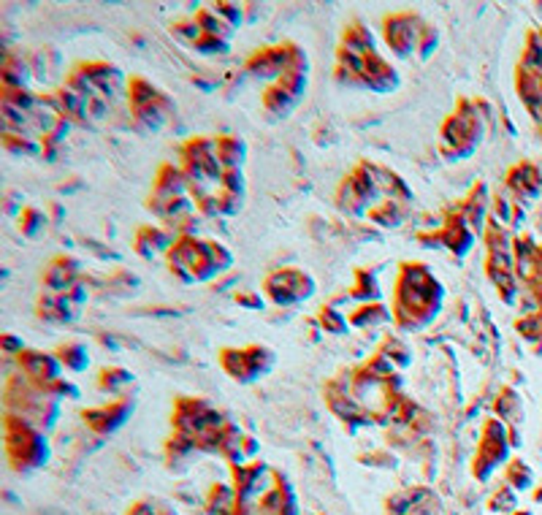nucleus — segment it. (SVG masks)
<instances>
[{
  "mask_svg": "<svg viewBox=\"0 0 542 515\" xmlns=\"http://www.w3.org/2000/svg\"><path fill=\"white\" fill-rule=\"evenodd\" d=\"M445 290L423 263H404L396 285L393 320L401 331H420L442 309Z\"/></svg>",
  "mask_w": 542,
  "mask_h": 515,
  "instance_id": "nucleus-1",
  "label": "nucleus"
},
{
  "mask_svg": "<svg viewBox=\"0 0 542 515\" xmlns=\"http://www.w3.org/2000/svg\"><path fill=\"white\" fill-rule=\"evenodd\" d=\"M482 130H485V114H482V103L480 100H469L461 98L455 111L450 114L440 133V150L447 161H464L469 158L482 141Z\"/></svg>",
  "mask_w": 542,
  "mask_h": 515,
  "instance_id": "nucleus-2",
  "label": "nucleus"
},
{
  "mask_svg": "<svg viewBox=\"0 0 542 515\" xmlns=\"http://www.w3.org/2000/svg\"><path fill=\"white\" fill-rule=\"evenodd\" d=\"M6 448L17 467H41L49 458L46 437L22 415L6 413Z\"/></svg>",
  "mask_w": 542,
  "mask_h": 515,
  "instance_id": "nucleus-3",
  "label": "nucleus"
},
{
  "mask_svg": "<svg viewBox=\"0 0 542 515\" xmlns=\"http://www.w3.org/2000/svg\"><path fill=\"white\" fill-rule=\"evenodd\" d=\"M128 100H130V111L138 123H144L147 128H160L171 114H174V106L171 100L163 96L160 90H155L150 82L144 79H130L128 84Z\"/></svg>",
  "mask_w": 542,
  "mask_h": 515,
  "instance_id": "nucleus-4",
  "label": "nucleus"
},
{
  "mask_svg": "<svg viewBox=\"0 0 542 515\" xmlns=\"http://www.w3.org/2000/svg\"><path fill=\"white\" fill-rule=\"evenodd\" d=\"M266 296L280 307H296L315 296V280L301 269H280L263 280Z\"/></svg>",
  "mask_w": 542,
  "mask_h": 515,
  "instance_id": "nucleus-5",
  "label": "nucleus"
},
{
  "mask_svg": "<svg viewBox=\"0 0 542 515\" xmlns=\"http://www.w3.org/2000/svg\"><path fill=\"white\" fill-rule=\"evenodd\" d=\"M383 28H385V44H388V49L396 57L417 55L420 38H423V30H426V22L417 14H407L404 11V14L385 17Z\"/></svg>",
  "mask_w": 542,
  "mask_h": 515,
  "instance_id": "nucleus-6",
  "label": "nucleus"
},
{
  "mask_svg": "<svg viewBox=\"0 0 542 515\" xmlns=\"http://www.w3.org/2000/svg\"><path fill=\"white\" fill-rule=\"evenodd\" d=\"M220 363L223 369L239 383H255L260 374H266L274 363V353L266 347H244V350H223L220 353Z\"/></svg>",
  "mask_w": 542,
  "mask_h": 515,
  "instance_id": "nucleus-7",
  "label": "nucleus"
},
{
  "mask_svg": "<svg viewBox=\"0 0 542 515\" xmlns=\"http://www.w3.org/2000/svg\"><path fill=\"white\" fill-rule=\"evenodd\" d=\"M507 455V442H505V426L499 420H485L482 428V442H480L478 458H475V475L480 480L488 478L491 467H496L499 461H505Z\"/></svg>",
  "mask_w": 542,
  "mask_h": 515,
  "instance_id": "nucleus-8",
  "label": "nucleus"
},
{
  "mask_svg": "<svg viewBox=\"0 0 542 515\" xmlns=\"http://www.w3.org/2000/svg\"><path fill=\"white\" fill-rule=\"evenodd\" d=\"M293 60V44H280V46H266L255 52L247 60V73H253L255 79H266V82H277Z\"/></svg>",
  "mask_w": 542,
  "mask_h": 515,
  "instance_id": "nucleus-9",
  "label": "nucleus"
},
{
  "mask_svg": "<svg viewBox=\"0 0 542 515\" xmlns=\"http://www.w3.org/2000/svg\"><path fill=\"white\" fill-rule=\"evenodd\" d=\"M17 363H19V372L35 383V386H49L60 377V358L52 353H41V350H25V353L17 355Z\"/></svg>",
  "mask_w": 542,
  "mask_h": 515,
  "instance_id": "nucleus-10",
  "label": "nucleus"
},
{
  "mask_svg": "<svg viewBox=\"0 0 542 515\" xmlns=\"http://www.w3.org/2000/svg\"><path fill=\"white\" fill-rule=\"evenodd\" d=\"M133 415V401L130 399H120V401H111V404H103V407H93V410H84L82 418L84 423L98 431V434H111L117 431L120 426H125V420Z\"/></svg>",
  "mask_w": 542,
  "mask_h": 515,
  "instance_id": "nucleus-11",
  "label": "nucleus"
},
{
  "mask_svg": "<svg viewBox=\"0 0 542 515\" xmlns=\"http://www.w3.org/2000/svg\"><path fill=\"white\" fill-rule=\"evenodd\" d=\"M442 244L453 255H467L475 244V231L467 226L464 215H461V206H455V212H447L445 223H442Z\"/></svg>",
  "mask_w": 542,
  "mask_h": 515,
  "instance_id": "nucleus-12",
  "label": "nucleus"
},
{
  "mask_svg": "<svg viewBox=\"0 0 542 515\" xmlns=\"http://www.w3.org/2000/svg\"><path fill=\"white\" fill-rule=\"evenodd\" d=\"M84 71V76L93 82V87L98 90V96H103L106 100H114L120 96L123 84H125V76L117 65L111 63H82L79 65Z\"/></svg>",
  "mask_w": 542,
  "mask_h": 515,
  "instance_id": "nucleus-13",
  "label": "nucleus"
},
{
  "mask_svg": "<svg viewBox=\"0 0 542 515\" xmlns=\"http://www.w3.org/2000/svg\"><path fill=\"white\" fill-rule=\"evenodd\" d=\"M79 280V263L68 255L55 258L44 271V288L52 293H68Z\"/></svg>",
  "mask_w": 542,
  "mask_h": 515,
  "instance_id": "nucleus-14",
  "label": "nucleus"
},
{
  "mask_svg": "<svg viewBox=\"0 0 542 515\" xmlns=\"http://www.w3.org/2000/svg\"><path fill=\"white\" fill-rule=\"evenodd\" d=\"M363 84L374 93H390L399 87V73L390 68V63H385L377 52L366 55V73H363Z\"/></svg>",
  "mask_w": 542,
  "mask_h": 515,
  "instance_id": "nucleus-15",
  "label": "nucleus"
},
{
  "mask_svg": "<svg viewBox=\"0 0 542 515\" xmlns=\"http://www.w3.org/2000/svg\"><path fill=\"white\" fill-rule=\"evenodd\" d=\"M461 215L467 220V226L475 231V236H482L485 233V226H488V190L485 185L478 182L475 190L467 195V201L461 204Z\"/></svg>",
  "mask_w": 542,
  "mask_h": 515,
  "instance_id": "nucleus-16",
  "label": "nucleus"
},
{
  "mask_svg": "<svg viewBox=\"0 0 542 515\" xmlns=\"http://www.w3.org/2000/svg\"><path fill=\"white\" fill-rule=\"evenodd\" d=\"M190 195V179L182 171V165H163L155 179V193L152 198H179Z\"/></svg>",
  "mask_w": 542,
  "mask_h": 515,
  "instance_id": "nucleus-17",
  "label": "nucleus"
},
{
  "mask_svg": "<svg viewBox=\"0 0 542 515\" xmlns=\"http://www.w3.org/2000/svg\"><path fill=\"white\" fill-rule=\"evenodd\" d=\"M174 242H177V236H171L168 231H163V228H138V233H136V250H138V255L141 258H152L158 255V253H168L171 247H174Z\"/></svg>",
  "mask_w": 542,
  "mask_h": 515,
  "instance_id": "nucleus-18",
  "label": "nucleus"
},
{
  "mask_svg": "<svg viewBox=\"0 0 542 515\" xmlns=\"http://www.w3.org/2000/svg\"><path fill=\"white\" fill-rule=\"evenodd\" d=\"M0 76H3V90H28V84H30V79L35 76V71L22 57L6 55L3 57V68H0Z\"/></svg>",
  "mask_w": 542,
  "mask_h": 515,
  "instance_id": "nucleus-19",
  "label": "nucleus"
},
{
  "mask_svg": "<svg viewBox=\"0 0 542 515\" xmlns=\"http://www.w3.org/2000/svg\"><path fill=\"white\" fill-rule=\"evenodd\" d=\"M298 106V100L293 96H287L280 84H271L266 93H263V111L271 123H280V120H287L290 111Z\"/></svg>",
  "mask_w": 542,
  "mask_h": 515,
  "instance_id": "nucleus-20",
  "label": "nucleus"
},
{
  "mask_svg": "<svg viewBox=\"0 0 542 515\" xmlns=\"http://www.w3.org/2000/svg\"><path fill=\"white\" fill-rule=\"evenodd\" d=\"M366 217L380 228H399L401 223H404V217H407V206H404V204H399V201L383 198L380 204H374V206L369 209V215H366Z\"/></svg>",
  "mask_w": 542,
  "mask_h": 515,
  "instance_id": "nucleus-21",
  "label": "nucleus"
},
{
  "mask_svg": "<svg viewBox=\"0 0 542 515\" xmlns=\"http://www.w3.org/2000/svg\"><path fill=\"white\" fill-rule=\"evenodd\" d=\"M390 320H393V312L385 304H380V301L363 304V307H358L350 315V325H358V328H374V325H385Z\"/></svg>",
  "mask_w": 542,
  "mask_h": 515,
  "instance_id": "nucleus-22",
  "label": "nucleus"
},
{
  "mask_svg": "<svg viewBox=\"0 0 542 515\" xmlns=\"http://www.w3.org/2000/svg\"><path fill=\"white\" fill-rule=\"evenodd\" d=\"M217 158L225 165V171L242 168V163L247 158V147L239 136H220L217 138Z\"/></svg>",
  "mask_w": 542,
  "mask_h": 515,
  "instance_id": "nucleus-23",
  "label": "nucleus"
},
{
  "mask_svg": "<svg viewBox=\"0 0 542 515\" xmlns=\"http://www.w3.org/2000/svg\"><path fill=\"white\" fill-rule=\"evenodd\" d=\"M537 185H540V179H537V171L532 168V163L515 165L510 171V177H507V188L515 195H534L537 193Z\"/></svg>",
  "mask_w": 542,
  "mask_h": 515,
  "instance_id": "nucleus-24",
  "label": "nucleus"
},
{
  "mask_svg": "<svg viewBox=\"0 0 542 515\" xmlns=\"http://www.w3.org/2000/svg\"><path fill=\"white\" fill-rule=\"evenodd\" d=\"M339 46H345L350 52H358V55H369V52H374V38H372V30L363 22H352L350 28L345 30V38H342Z\"/></svg>",
  "mask_w": 542,
  "mask_h": 515,
  "instance_id": "nucleus-25",
  "label": "nucleus"
},
{
  "mask_svg": "<svg viewBox=\"0 0 542 515\" xmlns=\"http://www.w3.org/2000/svg\"><path fill=\"white\" fill-rule=\"evenodd\" d=\"M98 386L103 390H109V393H114V396H120V393H128L133 388V374L125 372V369H120V366H109V369L100 372Z\"/></svg>",
  "mask_w": 542,
  "mask_h": 515,
  "instance_id": "nucleus-26",
  "label": "nucleus"
},
{
  "mask_svg": "<svg viewBox=\"0 0 542 515\" xmlns=\"http://www.w3.org/2000/svg\"><path fill=\"white\" fill-rule=\"evenodd\" d=\"M55 355L60 358V363H63L65 369H71V372H84L90 366V353L79 342H65Z\"/></svg>",
  "mask_w": 542,
  "mask_h": 515,
  "instance_id": "nucleus-27",
  "label": "nucleus"
},
{
  "mask_svg": "<svg viewBox=\"0 0 542 515\" xmlns=\"http://www.w3.org/2000/svg\"><path fill=\"white\" fill-rule=\"evenodd\" d=\"M195 22H198V28L204 30V35H220L225 41L233 35V28L225 22L220 14H215L212 8H201V11L195 14Z\"/></svg>",
  "mask_w": 542,
  "mask_h": 515,
  "instance_id": "nucleus-28",
  "label": "nucleus"
},
{
  "mask_svg": "<svg viewBox=\"0 0 542 515\" xmlns=\"http://www.w3.org/2000/svg\"><path fill=\"white\" fill-rule=\"evenodd\" d=\"M320 328H323L325 334H331V336H345V334L350 331V318L342 315L339 307L328 304V307L320 309Z\"/></svg>",
  "mask_w": 542,
  "mask_h": 515,
  "instance_id": "nucleus-29",
  "label": "nucleus"
},
{
  "mask_svg": "<svg viewBox=\"0 0 542 515\" xmlns=\"http://www.w3.org/2000/svg\"><path fill=\"white\" fill-rule=\"evenodd\" d=\"M3 141H6V150L8 152L25 155V158H33V155H41L44 152L41 138H33V136H25V133H3Z\"/></svg>",
  "mask_w": 542,
  "mask_h": 515,
  "instance_id": "nucleus-30",
  "label": "nucleus"
},
{
  "mask_svg": "<svg viewBox=\"0 0 542 515\" xmlns=\"http://www.w3.org/2000/svg\"><path fill=\"white\" fill-rule=\"evenodd\" d=\"M307 73H309V68H287L285 73H282L274 84H280L287 96H293L296 100H301L304 93H307Z\"/></svg>",
  "mask_w": 542,
  "mask_h": 515,
  "instance_id": "nucleus-31",
  "label": "nucleus"
},
{
  "mask_svg": "<svg viewBox=\"0 0 542 515\" xmlns=\"http://www.w3.org/2000/svg\"><path fill=\"white\" fill-rule=\"evenodd\" d=\"M355 288L350 290V298H358V301H366V304H374L380 301V285H377V277L372 271H358L355 274Z\"/></svg>",
  "mask_w": 542,
  "mask_h": 515,
  "instance_id": "nucleus-32",
  "label": "nucleus"
},
{
  "mask_svg": "<svg viewBox=\"0 0 542 515\" xmlns=\"http://www.w3.org/2000/svg\"><path fill=\"white\" fill-rule=\"evenodd\" d=\"M380 353H383L393 366H399V369L410 366V361H413V353H410L407 342H401V339H385V345L380 347Z\"/></svg>",
  "mask_w": 542,
  "mask_h": 515,
  "instance_id": "nucleus-33",
  "label": "nucleus"
},
{
  "mask_svg": "<svg viewBox=\"0 0 542 515\" xmlns=\"http://www.w3.org/2000/svg\"><path fill=\"white\" fill-rule=\"evenodd\" d=\"M19 228H22L25 236H38V233L46 228L44 212H38V209H25V212L19 215Z\"/></svg>",
  "mask_w": 542,
  "mask_h": 515,
  "instance_id": "nucleus-34",
  "label": "nucleus"
},
{
  "mask_svg": "<svg viewBox=\"0 0 542 515\" xmlns=\"http://www.w3.org/2000/svg\"><path fill=\"white\" fill-rule=\"evenodd\" d=\"M171 33L179 38V41H188L190 46H195L198 41H201V35H204V30L198 28V22H195V17H190V19H182V22H177L174 28H171Z\"/></svg>",
  "mask_w": 542,
  "mask_h": 515,
  "instance_id": "nucleus-35",
  "label": "nucleus"
},
{
  "mask_svg": "<svg viewBox=\"0 0 542 515\" xmlns=\"http://www.w3.org/2000/svg\"><path fill=\"white\" fill-rule=\"evenodd\" d=\"M212 11L220 14L233 30H236V28L242 25V19H244V6H239V3H215Z\"/></svg>",
  "mask_w": 542,
  "mask_h": 515,
  "instance_id": "nucleus-36",
  "label": "nucleus"
},
{
  "mask_svg": "<svg viewBox=\"0 0 542 515\" xmlns=\"http://www.w3.org/2000/svg\"><path fill=\"white\" fill-rule=\"evenodd\" d=\"M231 44L220 38V35H201V41L195 44V52L201 55H228Z\"/></svg>",
  "mask_w": 542,
  "mask_h": 515,
  "instance_id": "nucleus-37",
  "label": "nucleus"
},
{
  "mask_svg": "<svg viewBox=\"0 0 542 515\" xmlns=\"http://www.w3.org/2000/svg\"><path fill=\"white\" fill-rule=\"evenodd\" d=\"M220 190L231 195H244V177H242V168H231L223 174V182H220Z\"/></svg>",
  "mask_w": 542,
  "mask_h": 515,
  "instance_id": "nucleus-38",
  "label": "nucleus"
},
{
  "mask_svg": "<svg viewBox=\"0 0 542 515\" xmlns=\"http://www.w3.org/2000/svg\"><path fill=\"white\" fill-rule=\"evenodd\" d=\"M242 204H244V198H242V195H231V193L217 190V212H220V215H225V217H231V215H239Z\"/></svg>",
  "mask_w": 542,
  "mask_h": 515,
  "instance_id": "nucleus-39",
  "label": "nucleus"
},
{
  "mask_svg": "<svg viewBox=\"0 0 542 515\" xmlns=\"http://www.w3.org/2000/svg\"><path fill=\"white\" fill-rule=\"evenodd\" d=\"M209 255H212V260H215V266H217V271H220V274L228 271V269L233 266V255L228 253V247L217 244V242H209Z\"/></svg>",
  "mask_w": 542,
  "mask_h": 515,
  "instance_id": "nucleus-40",
  "label": "nucleus"
},
{
  "mask_svg": "<svg viewBox=\"0 0 542 515\" xmlns=\"http://www.w3.org/2000/svg\"><path fill=\"white\" fill-rule=\"evenodd\" d=\"M437 44H440V35L437 30L431 28V25H426V30H423V38H420V46H417V57L420 60H426L434 49H437Z\"/></svg>",
  "mask_w": 542,
  "mask_h": 515,
  "instance_id": "nucleus-41",
  "label": "nucleus"
},
{
  "mask_svg": "<svg viewBox=\"0 0 542 515\" xmlns=\"http://www.w3.org/2000/svg\"><path fill=\"white\" fill-rule=\"evenodd\" d=\"M3 350H6V355H19L25 353V342L19 336H14V334H6L3 336Z\"/></svg>",
  "mask_w": 542,
  "mask_h": 515,
  "instance_id": "nucleus-42",
  "label": "nucleus"
},
{
  "mask_svg": "<svg viewBox=\"0 0 542 515\" xmlns=\"http://www.w3.org/2000/svg\"><path fill=\"white\" fill-rule=\"evenodd\" d=\"M236 304H242L247 309H260L263 307V298L258 293H236Z\"/></svg>",
  "mask_w": 542,
  "mask_h": 515,
  "instance_id": "nucleus-43",
  "label": "nucleus"
}]
</instances>
